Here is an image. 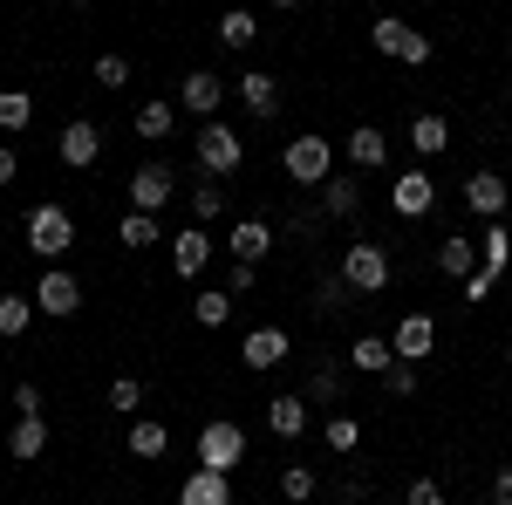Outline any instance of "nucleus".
Instances as JSON below:
<instances>
[{
  "mask_svg": "<svg viewBox=\"0 0 512 505\" xmlns=\"http://www.w3.org/2000/svg\"><path fill=\"white\" fill-rule=\"evenodd\" d=\"M117 239L130 246V253H151V246L164 239V226L151 219V212H123V219H117Z\"/></svg>",
  "mask_w": 512,
  "mask_h": 505,
  "instance_id": "obj_26",
  "label": "nucleus"
},
{
  "mask_svg": "<svg viewBox=\"0 0 512 505\" xmlns=\"http://www.w3.org/2000/svg\"><path fill=\"white\" fill-rule=\"evenodd\" d=\"M321 212H328V219H355V212H362V185H355L349 171H335V178L321 185Z\"/></svg>",
  "mask_w": 512,
  "mask_h": 505,
  "instance_id": "obj_23",
  "label": "nucleus"
},
{
  "mask_svg": "<svg viewBox=\"0 0 512 505\" xmlns=\"http://www.w3.org/2000/svg\"><path fill=\"white\" fill-rule=\"evenodd\" d=\"M253 35H260V21H253L246 7H239V14H219V41H226V48H253Z\"/></svg>",
  "mask_w": 512,
  "mask_h": 505,
  "instance_id": "obj_36",
  "label": "nucleus"
},
{
  "mask_svg": "<svg viewBox=\"0 0 512 505\" xmlns=\"http://www.w3.org/2000/svg\"><path fill=\"white\" fill-rule=\"evenodd\" d=\"M192 321L198 328H226V321H233V294H226V287H205L192 301Z\"/></svg>",
  "mask_w": 512,
  "mask_h": 505,
  "instance_id": "obj_30",
  "label": "nucleus"
},
{
  "mask_svg": "<svg viewBox=\"0 0 512 505\" xmlns=\"http://www.w3.org/2000/svg\"><path fill=\"white\" fill-rule=\"evenodd\" d=\"M342 301H349V280H342V273H321V287H315V308H321V314H335Z\"/></svg>",
  "mask_w": 512,
  "mask_h": 505,
  "instance_id": "obj_39",
  "label": "nucleus"
},
{
  "mask_svg": "<svg viewBox=\"0 0 512 505\" xmlns=\"http://www.w3.org/2000/svg\"><path fill=\"white\" fill-rule=\"evenodd\" d=\"M492 499L512 505V465H506V471H492Z\"/></svg>",
  "mask_w": 512,
  "mask_h": 505,
  "instance_id": "obj_46",
  "label": "nucleus"
},
{
  "mask_svg": "<svg viewBox=\"0 0 512 505\" xmlns=\"http://www.w3.org/2000/svg\"><path fill=\"white\" fill-rule=\"evenodd\" d=\"M444 144H451V123L437 117V110H424V117L410 123V151H417V157H437Z\"/></svg>",
  "mask_w": 512,
  "mask_h": 505,
  "instance_id": "obj_28",
  "label": "nucleus"
},
{
  "mask_svg": "<svg viewBox=\"0 0 512 505\" xmlns=\"http://www.w3.org/2000/svg\"><path fill=\"white\" fill-rule=\"evenodd\" d=\"M506 260H512V233L506 226H485V239H478V273H506Z\"/></svg>",
  "mask_w": 512,
  "mask_h": 505,
  "instance_id": "obj_29",
  "label": "nucleus"
},
{
  "mask_svg": "<svg viewBox=\"0 0 512 505\" xmlns=\"http://www.w3.org/2000/svg\"><path fill=\"white\" fill-rule=\"evenodd\" d=\"M280 164H287L294 185H328V178H335V144L308 130V137H294V144L280 151Z\"/></svg>",
  "mask_w": 512,
  "mask_h": 505,
  "instance_id": "obj_4",
  "label": "nucleus"
},
{
  "mask_svg": "<svg viewBox=\"0 0 512 505\" xmlns=\"http://www.w3.org/2000/svg\"><path fill=\"white\" fill-rule=\"evenodd\" d=\"M171 267L185 273V280H198V273L212 267V233H205V226H185V233H171Z\"/></svg>",
  "mask_w": 512,
  "mask_h": 505,
  "instance_id": "obj_15",
  "label": "nucleus"
},
{
  "mask_svg": "<svg viewBox=\"0 0 512 505\" xmlns=\"http://www.w3.org/2000/svg\"><path fill=\"white\" fill-rule=\"evenodd\" d=\"M403 505H444V485L437 478H410L403 485Z\"/></svg>",
  "mask_w": 512,
  "mask_h": 505,
  "instance_id": "obj_40",
  "label": "nucleus"
},
{
  "mask_svg": "<svg viewBox=\"0 0 512 505\" xmlns=\"http://www.w3.org/2000/svg\"><path fill=\"white\" fill-rule=\"evenodd\" d=\"M14 417H41V389L35 383H14Z\"/></svg>",
  "mask_w": 512,
  "mask_h": 505,
  "instance_id": "obj_43",
  "label": "nucleus"
},
{
  "mask_svg": "<svg viewBox=\"0 0 512 505\" xmlns=\"http://www.w3.org/2000/svg\"><path fill=\"white\" fill-rule=\"evenodd\" d=\"M7 451H14L21 465H35L41 451H48V424H41V417H14V430H7Z\"/></svg>",
  "mask_w": 512,
  "mask_h": 505,
  "instance_id": "obj_25",
  "label": "nucleus"
},
{
  "mask_svg": "<svg viewBox=\"0 0 512 505\" xmlns=\"http://www.w3.org/2000/svg\"><path fill=\"white\" fill-rule=\"evenodd\" d=\"M335 273L349 280V294H383V287H390V253H383L376 239H355Z\"/></svg>",
  "mask_w": 512,
  "mask_h": 505,
  "instance_id": "obj_5",
  "label": "nucleus"
},
{
  "mask_svg": "<svg viewBox=\"0 0 512 505\" xmlns=\"http://www.w3.org/2000/svg\"><path fill=\"white\" fill-rule=\"evenodd\" d=\"M369 41H376V55H396L403 69H424L431 62V41L417 35V28H403V21H390V14L369 28Z\"/></svg>",
  "mask_w": 512,
  "mask_h": 505,
  "instance_id": "obj_6",
  "label": "nucleus"
},
{
  "mask_svg": "<svg viewBox=\"0 0 512 505\" xmlns=\"http://www.w3.org/2000/svg\"><path fill=\"white\" fill-rule=\"evenodd\" d=\"M287 349H294V335H287V328H274V321L239 335V362H246V369H280V362H287Z\"/></svg>",
  "mask_w": 512,
  "mask_h": 505,
  "instance_id": "obj_10",
  "label": "nucleus"
},
{
  "mask_svg": "<svg viewBox=\"0 0 512 505\" xmlns=\"http://www.w3.org/2000/svg\"><path fill=\"white\" fill-rule=\"evenodd\" d=\"M437 267H444V273H465V280H472V273H478V239H472V233H451L444 246H437Z\"/></svg>",
  "mask_w": 512,
  "mask_h": 505,
  "instance_id": "obj_27",
  "label": "nucleus"
},
{
  "mask_svg": "<svg viewBox=\"0 0 512 505\" xmlns=\"http://www.w3.org/2000/svg\"><path fill=\"white\" fill-rule=\"evenodd\" d=\"M96 82L103 89H130V55H96Z\"/></svg>",
  "mask_w": 512,
  "mask_h": 505,
  "instance_id": "obj_38",
  "label": "nucleus"
},
{
  "mask_svg": "<svg viewBox=\"0 0 512 505\" xmlns=\"http://www.w3.org/2000/svg\"><path fill=\"white\" fill-rule=\"evenodd\" d=\"M55 151H62L69 171H89V164L103 157V130H96L89 117H69V123H62V137H55Z\"/></svg>",
  "mask_w": 512,
  "mask_h": 505,
  "instance_id": "obj_12",
  "label": "nucleus"
},
{
  "mask_svg": "<svg viewBox=\"0 0 512 505\" xmlns=\"http://www.w3.org/2000/svg\"><path fill=\"white\" fill-rule=\"evenodd\" d=\"M349 369H362V376H390V369H396L390 335H355V342H349Z\"/></svg>",
  "mask_w": 512,
  "mask_h": 505,
  "instance_id": "obj_17",
  "label": "nucleus"
},
{
  "mask_svg": "<svg viewBox=\"0 0 512 505\" xmlns=\"http://www.w3.org/2000/svg\"><path fill=\"white\" fill-rule=\"evenodd\" d=\"M253 280H260V273H253V267H233V273H226V294H233V301H239V294H246Z\"/></svg>",
  "mask_w": 512,
  "mask_h": 505,
  "instance_id": "obj_45",
  "label": "nucleus"
},
{
  "mask_svg": "<svg viewBox=\"0 0 512 505\" xmlns=\"http://www.w3.org/2000/svg\"><path fill=\"white\" fill-rule=\"evenodd\" d=\"M246 465V430L233 417H212V424L198 430V471H219V478H233Z\"/></svg>",
  "mask_w": 512,
  "mask_h": 505,
  "instance_id": "obj_2",
  "label": "nucleus"
},
{
  "mask_svg": "<svg viewBox=\"0 0 512 505\" xmlns=\"http://www.w3.org/2000/svg\"><path fill=\"white\" fill-rule=\"evenodd\" d=\"M349 164H355V171H376V164H390V137H383L376 123H355V130H349Z\"/></svg>",
  "mask_w": 512,
  "mask_h": 505,
  "instance_id": "obj_19",
  "label": "nucleus"
},
{
  "mask_svg": "<svg viewBox=\"0 0 512 505\" xmlns=\"http://www.w3.org/2000/svg\"><path fill=\"white\" fill-rule=\"evenodd\" d=\"M465 212H478L485 226H499V219L512 212V185L499 178V171H472V178H465Z\"/></svg>",
  "mask_w": 512,
  "mask_h": 505,
  "instance_id": "obj_8",
  "label": "nucleus"
},
{
  "mask_svg": "<svg viewBox=\"0 0 512 505\" xmlns=\"http://www.w3.org/2000/svg\"><path fill=\"white\" fill-rule=\"evenodd\" d=\"M178 103H185L192 117H205V123H212V110L226 103V82L212 76V69H185V96H178Z\"/></svg>",
  "mask_w": 512,
  "mask_h": 505,
  "instance_id": "obj_16",
  "label": "nucleus"
},
{
  "mask_svg": "<svg viewBox=\"0 0 512 505\" xmlns=\"http://www.w3.org/2000/svg\"><path fill=\"white\" fill-rule=\"evenodd\" d=\"M35 123V96L28 89H0V130H28Z\"/></svg>",
  "mask_w": 512,
  "mask_h": 505,
  "instance_id": "obj_33",
  "label": "nucleus"
},
{
  "mask_svg": "<svg viewBox=\"0 0 512 505\" xmlns=\"http://www.w3.org/2000/svg\"><path fill=\"white\" fill-rule=\"evenodd\" d=\"M390 349H396V362L417 369V362L437 349V321H431V314H403V321L390 328Z\"/></svg>",
  "mask_w": 512,
  "mask_h": 505,
  "instance_id": "obj_13",
  "label": "nucleus"
},
{
  "mask_svg": "<svg viewBox=\"0 0 512 505\" xmlns=\"http://www.w3.org/2000/svg\"><path fill=\"white\" fill-rule=\"evenodd\" d=\"M103 403H110L117 417H137V410H144V383H137V376H117V383L103 389Z\"/></svg>",
  "mask_w": 512,
  "mask_h": 505,
  "instance_id": "obj_35",
  "label": "nucleus"
},
{
  "mask_svg": "<svg viewBox=\"0 0 512 505\" xmlns=\"http://www.w3.org/2000/svg\"><path fill=\"white\" fill-rule=\"evenodd\" d=\"M14 171H21V157H14L7 144H0V185H14Z\"/></svg>",
  "mask_w": 512,
  "mask_h": 505,
  "instance_id": "obj_47",
  "label": "nucleus"
},
{
  "mask_svg": "<svg viewBox=\"0 0 512 505\" xmlns=\"http://www.w3.org/2000/svg\"><path fill=\"white\" fill-rule=\"evenodd\" d=\"M192 219H226V185H198L192 192Z\"/></svg>",
  "mask_w": 512,
  "mask_h": 505,
  "instance_id": "obj_37",
  "label": "nucleus"
},
{
  "mask_svg": "<svg viewBox=\"0 0 512 505\" xmlns=\"http://www.w3.org/2000/svg\"><path fill=\"white\" fill-rule=\"evenodd\" d=\"M164 451H171V430L158 417H130V458H144V465H158Z\"/></svg>",
  "mask_w": 512,
  "mask_h": 505,
  "instance_id": "obj_22",
  "label": "nucleus"
},
{
  "mask_svg": "<svg viewBox=\"0 0 512 505\" xmlns=\"http://www.w3.org/2000/svg\"><path fill=\"white\" fill-rule=\"evenodd\" d=\"M506 362H512V342H506Z\"/></svg>",
  "mask_w": 512,
  "mask_h": 505,
  "instance_id": "obj_48",
  "label": "nucleus"
},
{
  "mask_svg": "<svg viewBox=\"0 0 512 505\" xmlns=\"http://www.w3.org/2000/svg\"><path fill=\"white\" fill-rule=\"evenodd\" d=\"M321 444H328V451H335V458H349L355 444H362V424H355L349 410H335V417H328V424H321Z\"/></svg>",
  "mask_w": 512,
  "mask_h": 505,
  "instance_id": "obj_31",
  "label": "nucleus"
},
{
  "mask_svg": "<svg viewBox=\"0 0 512 505\" xmlns=\"http://www.w3.org/2000/svg\"><path fill=\"white\" fill-rule=\"evenodd\" d=\"M192 164L205 171V185H226L239 164H246V144H239V130L212 117L205 130H198V144H192Z\"/></svg>",
  "mask_w": 512,
  "mask_h": 505,
  "instance_id": "obj_1",
  "label": "nucleus"
},
{
  "mask_svg": "<svg viewBox=\"0 0 512 505\" xmlns=\"http://www.w3.org/2000/svg\"><path fill=\"white\" fill-rule=\"evenodd\" d=\"M178 505H233V478H219V471H192V478L178 485Z\"/></svg>",
  "mask_w": 512,
  "mask_h": 505,
  "instance_id": "obj_20",
  "label": "nucleus"
},
{
  "mask_svg": "<svg viewBox=\"0 0 512 505\" xmlns=\"http://www.w3.org/2000/svg\"><path fill=\"white\" fill-rule=\"evenodd\" d=\"M383 389H390V396H417V369H410V362H396L390 376H383Z\"/></svg>",
  "mask_w": 512,
  "mask_h": 505,
  "instance_id": "obj_42",
  "label": "nucleus"
},
{
  "mask_svg": "<svg viewBox=\"0 0 512 505\" xmlns=\"http://www.w3.org/2000/svg\"><path fill=\"white\" fill-rule=\"evenodd\" d=\"M431 205H437V178L410 164V171H403V178L390 185V212H396V219H424Z\"/></svg>",
  "mask_w": 512,
  "mask_h": 505,
  "instance_id": "obj_11",
  "label": "nucleus"
},
{
  "mask_svg": "<svg viewBox=\"0 0 512 505\" xmlns=\"http://www.w3.org/2000/svg\"><path fill=\"white\" fill-rule=\"evenodd\" d=\"M171 192H178V171L171 164H137L130 171V212H151L158 219L164 205H171Z\"/></svg>",
  "mask_w": 512,
  "mask_h": 505,
  "instance_id": "obj_7",
  "label": "nucleus"
},
{
  "mask_svg": "<svg viewBox=\"0 0 512 505\" xmlns=\"http://www.w3.org/2000/svg\"><path fill=\"white\" fill-rule=\"evenodd\" d=\"M130 130H137L144 144H164V137L178 130V103H164V96H151V103H137V117H130Z\"/></svg>",
  "mask_w": 512,
  "mask_h": 505,
  "instance_id": "obj_18",
  "label": "nucleus"
},
{
  "mask_svg": "<svg viewBox=\"0 0 512 505\" xmlns=\"http://www.w3.org/2000/svg\"><path fill=\"white\" fill-rule=\"evenodd\" d=\"M267 430L274 437H308V396H274L267 403Z\"/></svg>",
  "mask_w": 512,
  "mask_h": 505,
  "instance_id": "obj_24",
  "label": "nucleus"
},
{
  "mask_svg": "<svg viewBox=\"0 0 512 505\" xmlns=\"http://www.w3.org/2000/svg\"><path fill=\"white\" fill-rule=\"evenodd\" d=\"M315 492H321V485H315V471H308V465H287V471H280V505H308Z\"/></svg>",
  "mask_w": 512,
  "mask_h": 505,
  "instance_id": "obj_34",
  "label": "nucleus"
},
{
  "mask_svg": "<svg viewBox=\"0 0 512 505\" xmlns=\"http://www.w3.org/2000/svg\"><path fill=\"white\" fill-rule=\"evenodd\" d=\"M492 287H499L492 273H472V280H465V301H492Z\"/></svg>",
  "mask_w": 512,
  "mask_h": 505,
  "instance_id": "obj_44",
  "label": "nucleus"
},
{
  "mask_svg": "<svg viewBox=\"0 0 512 505\" xmlns=\"http://www.w3.org/2000/svg\"><path fill=\"white\" fill-rule=\"evenodd\" d=\"M239 103H246L253 117H274L280 110V82L267 76V69H246V76H239Z\"/></svg>",
  "mask_w": 512,
  "mask_h": 505,
  "instance_id": "obj_21",
  "label": "nucleus"
},
{
  "mask_svg": "<svg viewBox=\"0 0 512 505\" xmlns=\"http://www.w3.org/2000/svg\"><path fill=\"white\" fill-rule=\"evenodd\" d=\"M35 328V301H21V294H0V335L7 342H21Z\"/></svg>",
  "mask_w": 512,
  "mask_h": 505,
  "instance_id": "obj_32",
  "label": "nucleus"
},
{
  "mask_svg": "<svg viewBox=\"0 0 512 505\" xmlns=\"http://www.w3.org/2000/svg\"><path fill=\"white\" fill-rule=\"evenodd\" d=\"M76 246V212L69 205H35L28 212V253L35 260H62Z\"/></svg>",
  "mask_w": 512,
  "mask_h": 505,
  "instance_id": "obj_3",
  "label": "nucleus"
},
{
  "mask_svg": "<svg viewBox=\"0 0 512 505\" xmlns=\"http://www.w3.org/2000/svg\"><path fill=\"white\" fill-rule=\"evenodd\" d=\"M308 396H315V403H335V396H342V376H335V362H328V369H315Z\"/></svg>",
  "mask_w": 512,
  "mask_h": 505,
  "instance_id": "obj_41",
  "label": "nucleus"
},
{
  "mask_svg": "<svg viewBox=\"0 0 512 505\" xmlns=\"http://www.w3.org/2000/svg\"><path fill=\"white\" fill-rule=\"evenodd\" d=\"M82 308V280L76 273H62V267H48L35 280V314H55V321H69V314Z\"/></svg>",
  "mask_w": 512,
  "mask_h": 505,
  "instance_id": "obj_9",
  "label": "nucleus"
},
{
  "mask_svg": "<svg viewBox=\"0 0 512 505\" xmlns=\"http://www.w3.org/2000/svg\"><path fill=\"white\" fill-rule=\"evenodd\" d=\"M485 505H499V499H485Z\"/></svg>",
  "mask_w": 512,
  "mask_h": 505,
  "instance_id": "obj_49",
  "label": "nucleus"
},
{
  "mask_svg": "<svg viewBox=\"0 0 512 505\" xmlns=\"http://www.w3.org/2000/svg\"><path fill=\"white\" fill-rule=\"evenodd\" d=\"M226 253H233V267H260V260L274 253V226H267V219H233Z\"/></svg>",
  "mask_w": 512,
  "mask_h": 505,
  "instance_id": "obj_14",
  "label": "nucleus"
}]
</instances>
